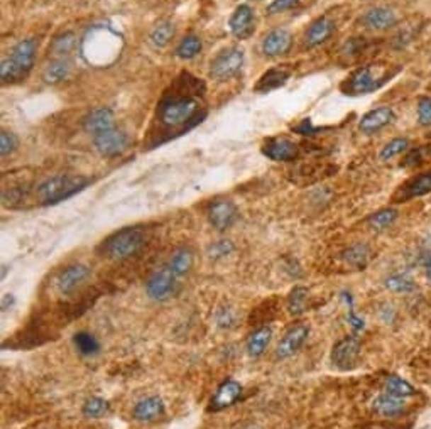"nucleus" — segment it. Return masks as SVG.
Here are the masks:
<instances>
[{"label":"nucleus","mask_w":431,"mask_h":429,"mask_svg":"<svg viewBox=\"0 0 431 429\" xmlns=\"http://www.w3.org/2000/svg\"><path fill=\"white\" fill-rule=\"evenodd\" d=\"M431 192V171L413 177L408 184L403 186L401 199H411L418 196H425Z\"/></svg>","instance_id":"nucleus-23"},{"label":"nucleus","mask_w":431,"mask_h":429,"mask_svg":"<svg viewBox=\"0 0 431 429\" xmlns=\"http://www.w3.org/2000/svg\"><path fill=\"white\" fill-rule=\"evenodd\" d=\"M293 37L286 29H276L269 33L263 42V51L265 56H280L289 51Z\"/></svg>","instance_id":"nucleus-16"},{"label":"nucleus","mask_w":431,"mask_h":429,"mask_svg":"<svg viewBox=\"0 0 431 429\" xmlns=\"http://www.w3.org/2000/svg\"><path fill=\"white\" fill-rule=\"evenodd\" d=\"M230 31L235 36L246 39L254 33V25H252V8L249 6H241L237 7V11L234 12V16L230 17Z\"/></svg>","instance_id":"nucleus-20"},{"label":"nucleus","mask_w":431,"mask_h":429,"mask_svg":"<svg viewBox=\"0 0 431 429\" xmlns=\"http://www.w3.org/2000/svg\"><path fill=\"white\" fill-rule=\"evenodd\" d=\"M198 100L185 95V97H166L159 103V119L166 127L178 129L193 120L198 112Z\"/></svg>","instance_id":"nucleus-4"},{"label":"nucleus","mask_w":431,"mask_h":429,"mask_svg":"<svg viewBox=\"0 0 431 429\" xmlns=\"http://www.w3.org/2000/svg\"><path fill=\"white\" fill-rule=\"evenodd\" d=\"M264 155H268L272 161H293L298 155V146L287 139H269L263 147Z\"/></svg>","instance_id":"nucleus-14"},{"label":"nucleus","mask_w":431,"mask_h":429,"mask_svg":"<svg viewBox=\"0 0 431 429\" xmlns=\"http://www.w3.org/2000/svg\"><path fill=\"white\" fill-rule=\"evenodd\" d=\"M73 343H75L78 352L85 355V357H91V355H97L100 352L98 340L86 331H78L73 336Z\"/></svg>","instance_id":"nucleus-28"},{"label":"nucleus","mask_w":431,"mask_h":429,"mask_svg":"<svg viewBox=\"0 0 431 429\" xmlns=\"http://www.w3.org/2000/svg\"><path fill=\"white\" fill-rule=\"evenodd\" d=\"M174 36V25L171 23H163L154 29L151 34V41L158 47L166 46Z\"/></svg>","instance_id":"nucleus-36"},{"label":"nucleus","mask_w":431,"mask_h":429,"mask_svg":"<svg viewBox=\"0 0 431 429\" xmlns=\"http://www.w3.org/2000/svg\"><path fill=\"white\" fill-rule=\"evenodd\" d=\"M88 277L90 269L85 264H73V266L64 267L56 277V289L63 296H68V294L75 293L81 284H85Z\"/></svg>","instance_id":"nucleus-8"},{"label":"nucleus","mask_w":431,"mask_h":429,"mask_svg":"<svg viewBox=\"0 0 431 429\" xmlns=\"http://www.w3.org/2000/svg\"><path fill=\"white\" fill-rule=\"evenodd\" d=\"M17 146H19V141H17L14 134L2 131V134H0V153H2V155L12 154L17 149Z\"/></svg>","instance_id":"nucleus-38"},{"label":"nucleus","mask_w":431,"mask_h":429,"mask_svg":"<svg viewBox=\"0 0 431 429\" xmlns=\"http://www.w3.org/2000/svg\"><path fill=\"white\" fill-rule=\"evenodd\" d=\"M146 244V232L141 227H127L103 240L100 252L110 261H125L136 255Z\"/></svg>","instance_id":"nucleus-1"},{"label":"nucleus","mask_w":431,"mask_h":429,"mask_svg":"<svg viewBox=\"0 0 431 429\" xmlns=\"http://www.w3.org/2000/svg\"><path fill=\"white\" fill-rule=\"evenodd\" d=\"M386 392L404 399L413 396V394H415V389H413V385L406 382V380H403L401 377L393 375L386 380Z\"/></svg>","instance_id":"nucleus-32"},{"label":"nucleus","mask_w":431,"mask_h":429,"mask_svg":"<svg viewBox=\"0 0 431 429\" xmlns=\"http://www.w3.org/2000/svg\"><path fill=\"white\" fill-rule=\"evenodd\" d=\"M232 250H234V245L230 244L229 240H220L210 247V257H213V259L225 257V255H229Z\"/></svg>","instance_id":"nucleus-40"},{"label":"nucleus","mask_w":431,"mask_h":429,"mask_svg":"<svg viewBox=\"0 0 431 429\" xmlns=\"http://www.w3.org/2000/svg\"><path fill=\"white\" fill-rule=\"evenodd\" d=\"M333 33V23L326 17H320L315 23L310 25L306 33V42L308 46H318L321 42H325L326 39L332 36Z\"/></svg>","instance_id":"nucleus-24"},{"label":"nucleus","mask_w":431,"mask_h":429,"mask_svg":"<svg viewBox=\"0 0 431 429\" xmlns=\"http://www.w3.org/2000/svg\"><path fill=\"white\" fill-rule=\"evenodd\" d=\"M359 355H360L359 340H357L355 336H347L333 346L332 362L338 368H342V370H348V368H354L355 363L359 362Z\"/></svg>","instance_id":"nucleus-9"},{"label":"nucleus","mask_w":431,"mask_h":429,"mask_svg":"<svg viewBox=\"0 0 431 429\" xmlns=\"http://www.w3.org/2000/svg\"><path fill=\"white\" fill-rule=\"evenodd\" d=\"M308 301V289L303 286H296L293 291L287 296V310L293 315H299L306 310Z\"/></svg>","instance_id":"nucleus-29"},{"label":"nucleus","mask_w":431,"mask_h":429,"mask_svg":"<svg viewBox=\"0 0 431 429\" xmlns=\"http://www.w3.org/2000/svg\"><path fill=\"white\" fill-rule=\"evenodd\" d=\"M343 259H345L348 266L364 269L371 261V249L365 244H355L348 247V250H345V254H343Z\"/></svg>","instance_id":"nucleus-27"},{"label":"nucleus","mask_w":431,"mask_h":429,"mask_svg":"<svg viewBox=\"0 0 431 429\" xmlns=\"http://www.w3.org/2000/svg\"><path fill=\"white\" fill-rule=\"evenodd\" d=\"M90 181L84 176H53L38 186V196L45 205H56L75 196L88 186Z\"/></svg>","instance_id":"nucleus-3"},{"label":"nucleus","mask_w":431,"mask_h":429,"mask_svg":"<svg viewBox=\"0 0 431 429\" xmlns=\"http://www.w3.org/2000/svg\"><path fill=\"white\" fill-rule=\"evenodd\" d=\"M108 129H114V114L110 108H95L85 119V131L97 136L100 132H105Z\"/></svg>","instance_id":"nucleus-17"},{"label":"nucleus","mask_w":431,"mask_h":429,"mask_svg":"<svg viewBox=\"0 0 431 429\" xmlns=\"http://www.w3.org/2000/svg\"><path fill=\"white\" fill-rule=\"evenodd\" d=\"M242 396V385L237 380H225L224 384L217 389L215 396L212 397V409L213 411H222L225 407L232 406L234 402H237V399Z\"/></svg>","instance_id":"nucleus-15"},{"label":"nucleus","mask_w":431,"mask_h":429,"mask_svg":"<svg viewBox=\"0 0 431 429\" xmlns=\"http://www.w3.org/2000/svg\"><path fill=\"white\" fill-rule=\"evenodd\" d=\"M299 0H274V2L269 6L268 11L271 14H276V12H285L287 8H293Z\"/></svg>","instance_id":"nucleus-42"},{"label":"nucleus","mask_w":431,"mask_h":429,"mask_svg":"<svg viewBox=\"0 0 431 429\" xmlns=\"http://www.w3.org/2000/svg\"><path fill=\"white\" fill-rule=\"evenodd\" d=\"M393 110H391L389 107H381L376 108V110L369 112L367 115L362 117V120H360V131L365 134H372L381 131L382 127H386L387 124L393 120Z\"/></svg>","instance_id":"nucleus-19"},{"label":"nucleus","mask_w":431,"mask_h":429,"mask_svg":"<svg viewBox=\"0 0 431 429\" xmlns=\"http://www.w3.org/2000/svg\"><path fill=\"white\" fill-rule=\"evenodd\" d=\"M8 305H14V296H12V294H6V296H4V301H2V310L4 311H7V307H8Z\"/></svg>","instance_id":"nucleus-46"},{"label":"nucleus","mask_w":431,"mask_h":429,"mask_svg":"<svg viewBox=\"0 0 431 429\" xmlns=\"http://www.w3.org/2000/svg\"><path fill=\"white\" fill-rule=\"evenodd\" d=\"M208 218H210L213 228L224 232L232 227L235 220H237V208L234 206V203L222 199V201L213 203L210 206V210H208Z\"/></svg>","instance_id":"nucleus-13"},{"label":"nucleus","mask_w":431,"mask_h":429,"mask_svg":"<svg viewBox=\"0 0 431 429\" xmlns=\"http://www.w3.org/2000/svg\"><path fill=\"white\" fill-rule=\"evenodd\" d=\"M180 279L181 277L174 274V271L168 266V264L166 266L156 269V271L149 276V279L146 281L147 296L154 299V301H166V299H169L178 293Z\"/></svg>","instance_id":"nucleus-5"},{"label":"nucleus","mask_w":431,"mask_h":429,"mask_svg":"<svg viewBox=\"0 0 431 429\" xmlns=\"http://www.w3.org/2000/svg\"><path fill=\"white\" fill-rule=\"evenodd\" d=\"M372 407L377 414L386 416V418H393V416L401 414L406 406H404L403 397H398V396H393V394H389V392H384L374 399Z\"/></svg>","instance_id":"nucleus-21"},{"label":"nucleus","mask_w":431,"mask_h":429,"mask_svg":"<svg viewBox=\"0 0 431 429\" xmlns=\"http://www.w3.org/2000/svg\"><path fill=\"white\" fill-rule=\"evenodd\" d=\"M386 80L387 75L379 73L376 66H364L352 73L343 85V92L347 95H364L377 90L386 83Z\"/></svg>","instance_id":"nucleus-6"},{"label":"nucleus","mask_w":431,"mask_h":429,"mask_svg":"<svg viewBox=\"0 0 431 429\" xmlns=\"http://www.w3.org/2000/svg\"><path fill=\"white\" fill-rule=\"evenodd\" d=\"M243 64V51L239 47H230V49L222 51L215 56L212 61V76L215 80H229L232 78Z\"/></svg>","instance_id":"nucleus-7"},{"label":"nucleus","mask_w":431,"mask_h":429,"mask_svg":"<svg viewBox=\"0 0 431 429\" xmlns=\"http://www.w3.org/2000/svg\"><path fill=\"white\" fill-rule=\"evenodd\" d=\"M386 288L393 293H411L415 289V283L406 274H394L386 279Z\"/></svg>","instance_id":"nucleus-33"},{"label":"nucleus","mask_w":431,"mask_h":429,"mask_svg":"<svg viewBox=\"0 0 431 429\" xmlns=\"http://www.w3.org/2000/svg\"><path fill=\"white\" fill-rule=\"evenodd\" d=\"M398 218V211L396 210H381L377 211V213H374L371 218H369V223L372 225V228H376V230H386L387 227H391V225L394 223V220Z\"/></svg>","instance_id":"nucleus-35"},{"label":"nucleus","mask_w":431,"mask_h":429,"mask_svg":"<svg viewBox=\"0 0 431 429\" xmlns=\"http://www.w3.org/2000/svg\"><path fill=\"white\" fill-rule=\"evenodd\" d=\"M408 139H394V141H391L389 144L381 151V159L382 161H389L394 155L404 153V151L408 149Z\"/></svg>","instance_id":"nucleus-37"},{"label":"nucleus","mask_w":431,"mask_h":429,"mask_svg":"<svg viewBox=\"0 0 431 429\" xmlns=\"http://www.w3.org/2000/svg\"><path fill=\"white\" fill-rule=\"evenodd\" d=\"M308 333H310V330H308V327H304V324H296L291 330H287L286 335L282 336V340L280 341V345H277V358H289L291 355L298 352L304 343V340L308 338Z\"/></svg>","instance_id":"nucleus-12"},{"label":"nucleus","mask_w":431,"mask_h":429,"mask_svg":"<svg viewBox=\"0 0 431 429\" xmlns=\"http://www.w3.org/2000/svg\"><path fill=\"white\" fill-rule=\"evenodd\" d=\"M249 429H254V428H249Z\"/></svg>","instance_id":"nucleus-47"},{"label":"nucleus","mask_w":431,"mask_h":429,"mask_svg":"<svg viewBox=\"0 0 431 429\" xmlns=\"http://www.w3.org/2000/svg\"><path fill=\"white\" fill-rule=\"evenodd\" d=\"M418 120H420L421 125H431V98H420V102H418Z\"/></svg>","instance_id":"nucleus-39"},{"label":"nucleus","mask_w":431,"mask_h":429,"mask_svg":"<svg viewBox=\"0 0 431 429\" xmlns=\"http://www.w3.org/2000/svg\"><path fill=\"white\" fill-rule=\"evenodd\" d=\"M84 416L85 418H91V419H98L103 418L108 411H110V406H108V402L105 399L102 397H91L88 401L84 404Z\"/></svg>","instance_id":"nucleus-30"},{"label":"nucleus","mask_w":431,"mask_h":429,"mask_svg":"<svg viewBox=\"0 0 431 429\" xmlns=\"http://www.w3.org/2000/svg\"><path fill=\"white\" fill-rule=\"evenodd\" d=\"M166 414V406H164L163 399L159 396H151L139 401L136 407H134L132 416L136 421L141 423H152L158 421L159 418Z\"/></svg>","instance_id":"nucleus-11"},{"label":"nucleus","mask_w":431,"mask_h":429,"mask_svg":"<svg viewBox=\"0 0 431 429\" xmlns=\"http://www.w3.org/2000/svg\"><path fill=\"white\" fill-rule=\"evenodd\" d=\"M289 76H291L289 69L272 68L259 78L258 85L254 86V90L260 93H268V92H271V90H276V88H280V86L285 85L286 81L289 80Z\"/></svg>","instance_id":"nucleus-22"},{"label":"nucleus","mask_w":431,"mask_h":429,"mask_svg":"<svg viewBox=\"0 0 431 429\" xmlns=\"http://www.w3.org/2000/svg\"><path fill=\"white\" fill-rule=\"evenodd\" d=\"M272 338V330L269 327H260L255 330L247 340V353L251 357H259L265 352L268 345L271 343Z\"/></svg>","instance_id":"nucleus-25"},{"label":"nucleus","mask_w":431,"mask_h":429,"mask_svg":"<svg viewBox=\"0 0 431 429\" xmlns=\"http://www.w3.org/2000/svg\"><path fill=\"white\" fill-rule=\"evenodd\" d=\"M193 252H191L190 249H178L176 252L173 254V257L169 259L168 266L173 269L174 274L178 277L186 276L191 271V267H193Z\"/></svg>","instance_id":"nucleus-26"},{"label":"nucleus","mask_w":431,"mask_h":429,"mask_svg":"<svg viewBox=\"0 0 431 429\" xmlns=\"http://www.w3.org/2000/svg\"><path fill=\"white\" fill-rule=\"evenodd\" d=\"M362 47H364V41H360V39H350V41L345 45V51L348 54H355L360 53Z\"/></svg>","instance_id":"nucleus-44"},{"label":"nucleus","mask_w":431,"mask_h":429,"mask_svg":"<svg viewBox=\"0 0 431 429\" xmlns=\"http://www.w3.org/2000/svg\"><path fill=\"white\" fill-rule=\"evenodd\" d=\"M362 23L365 28L369 29L384 31V29H389L393 28V25H396V23H398V17H396V14L391 11V8L376 7L362 17Z\"/></svg>","instance_id":"nucleus-18"},{"label":"nucleus","mask_w":431,"mask_h":429,"mask_svg":"<svg viewBox=\"0 0 431 429\" xmlns=\"http://www.w3.org/2000/svg\"><path fill=\"white\" fill-rule=\"evenodd\" d=\"M36 56V41L24 39L19 45L12 47L11 56L2 59L0 64V76L4 83H17L29 75Z\"/></svg>","instance_id":"nucleus-2"},{"label":"nucleus","mask_w":431,"mask_h":429,"mask_svg":"<svg viewBox=\"0 0 431 429\" xmlns=\"http://www.w3.org/2000/svg\"><path fill=\"white\" fill-rule=\"evenodd\" d=\"M418 261H420V266L425 269L426 276H428L431 279V242H426V244L423 245V249H421Z\"/></svg>","instance_id":"nucleus-41"},{"label":"nucleus","mask_w":431,"mask_h":429,"mask_svg":"<svg viewBox=\"0 0 431 429\" xmlns=\"http://www.w3.org/2000/svg\"><path fill=\"white\" fill-rule=\"evenodd\" d=\"M69 69H71V66H69L68 61L58 59V61H53L46 68L45 80L47 83H59V81H63L69 75Z\"/></svg>","instance_id":"nucleus-31"},{"label":"nucleus","mask_w":431,"mask_h":429,"mask_svg":"<svg viewBox=\"0 0 431 429\" xmlns=\"http://www.w3.org/2000/svg\"><path fill=\"white\" fill-rule=\"evenodd\" d=\"M200 49H202V41L197 36H188L183 39L181 45L178 46L176 54L181 59H191L200 53Z\"/></svg>","instance_id":"nucleus-34"},{"label":"nucleus","mask_w":431,"mask_h":429,"mask_svg":"<svg viewBox=\"0 0 431 429\" xmlns=\"http://www.w3.org/2000/svg\"><path fill=\"white\" fill-rule=\"evenodd\" d=\"M348 319H350L352 327L357 328V330H359V328H362V327H364V322H362V319H360V318H357L354 311H350V315H348Z\"/></svg>","instance_id":"nucleus-45"},{"label":"nucleus","mask_w":431,"mask_h":429,"mask_svg":"<svg viewBox=\"0 0 431 429\" xmlns=\"http://www.w3.org/2000/svg\"><path fill=\"white\" fill-rule=\"evenodd\" d=\"M294 131L298 132V134H301V136H311V134L316 132V129L311 125V120L310 119H304L303 122L294 129Z\"/></svg>","instance_id":"nucleus-43"},{"label":"nucleus","mask_w":431,"mask_h":429,"mask_svg":"<svg viewBox=\"0 0 431 429\" xmlns=\"http://www.w3.org/2000/svg\"><path fill=\"white\" fill-rule=\"evenodd\" d=\"M93 142L100 154L105 158H114V155L124 153L125 146H127V136L117 129H108L105 132L93 136Z\"/></svg>","instance_id":"nucleus-10"}]
</instances>
